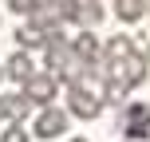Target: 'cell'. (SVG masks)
<instances>
[{
  "instance_id": "30bf717a",
  "label": "cell",
  "mask_w": 150,
  "mask_h": 142,
  "mask_svg": "<svg viewBox=\"0 0 150 142\" xmlns=\"http://www.w3.org/2000/svg\"><path fill=\"white\" fill-rule=\"evenodd\" d=\"M71 52H75V55H79V59H91V63H95V59H99V40H95V36H91V28H83V32H79V36H75V40H71Z\"/></svg>"
},
{
  "instance_id": "2e32d148",
  "label": "cell",
  "mask_w": 150,
  "mask_h": 142,
  "mask_svg": "<svg viewBox=\"0 0 150 142\" xmlns=\"http://www.w3.org/2000/svg\"><path fill=\"white\" fill-rule=\"evenodd\" d=\"M146 59H150V40H146Z\"/></svg>"
},
{
  "instance_id": "d6986e66",
  "label": "cell",
  "mask_w": 150,
  "mask_h": 142,
  "mask_svg": "<svg viewBox=\"0 0 150 142\" xmlns=\"http://www.w3.org/2000/svg\"><path fill=\"white\" fill-rule=\"evenodd\" d=\"M127 142H130V138H127Z\"/></svg>"
},
{
  "instance_id": "4fadbf2b",
  "label": "cell",
  "mask_w": 150,
  "mask_h": 142,
  "mask_svg": "<svg viewBox=\"0 0 150 142\" xmlns=\"http://www.w3.org/2000/svg\"><path fill=\"white\" fill-rule=\"evenodd\" d=\"M0 142H28V130H24L20 122H8V130L0 134Z\"/></svg>"
},
{
  "instance_id": "52a82bcc",
  "label": "cell",
  "mask_w": 150,
  "mask_h": 142,
  "mask_svg": "<svg viewBox=\"0 0 150 142\" xmlns=\"http://www.w3.org/2000/svg\"><path fill=\"white\" fill-rule=\"evenodd\" d=\"M16 44H20L24 52H32V47H47V28H44V24H36V20L28 16V20L16 28Z\"/></svg>"
},
{
  "instance_id": "3957f363",
  "label": "cell",
  "mask_w": 150,
  "mask_h": 142,
  "mask_svg": "<svg viewBox=\"0 0 150 142\" xmlns=\"http://www.w3.org/2000/svg\"><path fill=\"white\" fill-rule=\"evenodd\" d=\"M24 95H28L36 107H52L55 95H59V79H55L52 71H36L28 83H24Z\"/></svg>"
},
{
  "instance_id": "e0dca14e",
  "label": "cell",
  "mask_w": 150,
  "mask_h": 142,
  "mask_svg": "<svg viewBox=\"0 0 150 142\" xmlns=\"http://www.w3.org/2000/svg\"><path fill=\"white\" fill-rule=\"evenodd\" d=\"M0 83H4V67H0Z\"/></svg>"
},
{
  "instance_id": "5bb4252c",
  "label": "cell",
  "mask_w": 150,
  "mask_h": 142,
  "mask_svg": "<svg viewBox=\"0 0 150 142\" xmlns=\"http://www.w3.org/2000/svg\"><path fill=\"white\" fill-rule=\"evenodd\" d=\"M8 8H12L16 16H24V20H28V16L36 12V0H8Z\"/></svg>"
},
{
  "instance_id": "277c9868",
  "label": "cell",
  "mask_w": 150,
  "mask_h": 142,
  "mask_svg": "<svg viewBox=\"0 0 150 142\" xmlns=\"http://www.w3.org/2000/svg\"><path fill=\"white\" fill-rule=\"evenodd\" d=\"M63 20L79 24V28H95L103 20V4L99 0H63Z\"/></svg>"
},
{
  "instance_id": "6da1fadb",
  "label": "cell",
  "mask_w": 150,
  "mask_h": 142,
  "mask_svg": "<svg viewBox=\"0 0 150 142\" xmlns=\"http://www.w3.org/2000/svg\"><path fill=\"white\" fill-rule=\"evenodd\" d=\"M67 111L75 114V119H99L103 95H95L87 83H67Z\"/></svg>"
},
{
  "instance_id": "ac0fdd59",
  "label": "cell",
  "mask_w": 150,
  "mask_h": 142,
  "mask_svg": "<svg viewBox=\"0 0 150 142\" xmlns=\"http://www.w3.org/2000/svg\"><path fill=\"white\" fill-rule=\"evenodd\" d=\"M146 12H150V0H146Z\"/></svg>"
},
{
  "instance_id": "7c38bea8",
  "label": "cell",
  "mask_w": 150,
  "mask_h": 142,
  "mask_svg": "<svg viewBox=\"0 0 150 142\" xmlns=\"http://www.w3.org/2000/svg\"><path fill=\"white\" fill-rule=\"evenodd\" d=\"M142 12H146V0H115V16L127 20V24L142 20Z\"/></svg>"
},
{
  "instance_id": "ba28073f",
  "label": "cell",
  "mask_w": 150,
  "mask_h": 142,
  "mask_svg": "<svg viewBox=\"0 0 150 142\" xmlns=\"http://www.w3.org/2000/svg\"><path fill=\"white\" fill-rule=\"evenodd\" d=\"M32 67H36V63H32V55H28V52H24V47H20V52H16L12 59L4 63V75H8V79H16V83H28L32 75H36Z\"/></svg>"
},
{
  "instance_id": "9a60e30c",
  "label": "cell",
  "mask_w": 150,
  "mask_h": 142,
  "mask_svg": "<svg viewBox=\"0 0 150 142\" xmlns=\"http://www.w3.org/2000/svg\"><path fill=\"white\" fill-rule=\"evenodd\" d=\"M67 142H87V138H83V134H75V138H67Z\"/></svg>"
},
{
  "instance_id": "8992f818",
  "label": "cell",
  "mask_w": 150,
  "mask_h": 142,
  "mask_svg": "<svg viewBox=\"0 0 150 142\" xmlns=\"http://www.w3.org/2000/svg\"><path fill=\"white\" fill-rule=\"evenodd\" d=\"M63 130H67V111H59V107H44L40 119H36V134L52 142V138H59Z\"/></svg>"
},
{
  "instance_id": "7a4b0ae2",
  "label": "cell",
  "mask_w": 150,
  "mask_h": 142,
  "mask_svg": "<svg viewBox=\"0 0 150 142\" xmlns=\"http://www.w3.org/2000/svg\"><path fill=\"white\" fill-rule=\"evenodd\" d=\"M122 134L130 142L150 138V103H127V111H122Z\"/></svg>"
},
{
  "instance_id": "8fae6325",
  "label": "cell",
  "mask_w": 150,
  "mask_h": 142,
  "mask_svg": "<svg viewBox=\"0 0 150 142\" xmlns=\"http://www.w3.org/2000/svg\"><path fill=\"white\" fill-rule=\"evenodd\" d=\"M127 91H130L127 83L111 75V79H103V103L107 107H127Z\"/></svg>"
},
{
  "instance_id": "5b68a950",
  "label": "cell",
  "mask_w": 150,
  "mask_h": 142,
  "mask_svg": "<svg viewBox=\"0 0 150 142\" xmlns=\"http://www.w3.org/2000/svg\"><path fill=\"white\" fill-rule=\"evenodd\" d=\"M146 52H134V55H127L122 63H115V79H122L127 87H138V83H146V75H150V67H146Z\"/></svg>"
},
{
  "instance_id": "9c48e42d",
  "label": "cell",
  "mask_w": 150,
  "mask_h": 142,
  "mask_svg": "<svg viewBox=\"0 0 150 142\" xmlns=\"http://www.w3.org/2000/svg\"><path fill=\"white\" fill-rule=\"evenodd\" d=\"M134 52H138V47H134V40H130V36H111V40L103 44V55H107L111 63H122L127 55H134Z\"/></svg>"
}]
</instances>
